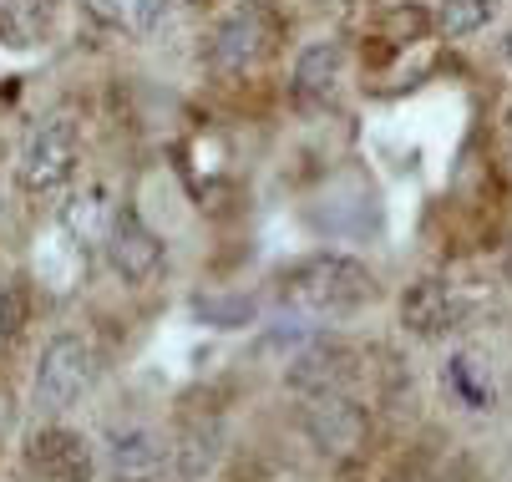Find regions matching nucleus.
Returning <instances> with one entry per match:
<instances>
[{"label": "nucleus", "mask_w": 512, "mask_h": 482, "mask_svg": "<svg viewBox=\"0 0 512 482\" xmlns=\"http://www.w3.org/2000/svg\"><path fill=\"white\" fill-rule=\"evenodd\" d=\"M507 66H512V36H507Z\"/></svg>", "instance_id": "20"}, {"label": "nucleus", "mask_w": 512, "mask_h": 482, "mask_svg": "<svg viewBox=\"0 0 512 482\" xmlns=\"http://www.w3.org/2000/svg\"><path fill=\"white\" fill-rule=\"evenodd\" d=\"M193 310H198V315H203V320H213V325H224V330H229V325H249V320H254V310H259V305H254V300H244V295H239V300H198V305H193Z\"/></svg>", "instance_id": "19"}, {"label": "nucleus", "mask_w": 512, "mask_h": 482, "mask_svg": "<svg viewBox=\"0 0 512 482\" xmlns=\"http://www.w3.org/2000/svg\"><path fill=\"white\" fill-rule=\"evenodd\" d=\"M82 11L112 36L158 41L178 21V0H82Z\"/></svg>", "instance_id": "11"}, {"label": "nucleus", "mask_w": 512, "mask_h": 482, "mask_svg": "<svg viewBox=\"0 0 512 482\" xmlns=\"http://www.w3.org/2000/svg\"><path fill=\"white\" fill-rule=\"evenodd\" d=\"M472 310H477L472 295L452 280H421L401 295V325L421 340H442L452 330H467Z\"/></svg>", "instance_id": "6"}, {"label": "nucleus", "mask_w": 512, "mask_h": 482, "mask_svg": "<svg viewBox=\"0 0 512 482\" xmlns=\"http://www.w3.org/2000/svg\"><path fill=\"white\" fill-rule=\"evenodd\" d=\"M97 381V351L87 335H56L51 346L41 351V366H36V386H31V401L41 417H61L71 411Z\"/></svg>", "instance_id": "4"}, {"label": "nucleus", "mask_w": 512, "mask_h": 482, "mask_svg": "<svg viewBox=\"0 0 512 482\" xmlns=\"http://www.w3.org/2000/svg\"><path fill=\"white\" fill-rule=\"evenodd\" d=\"M77 158H82L77 117L51 112L26 132V143L16 153V183L26 193H56V188H66L71 173H77Z\"/></svg>", "instance_id": "3"}, {"label": "nucleus", "mask_w": 512, "mask_h": 482, "mask_svg": "<svg viewBox=\"0 0 512 482\" xmlns=\"http://www.w3.org/2000/svg\"><path fill=\"white\" fill-rule=\"evenodd\" d=\"M41 31V0H0V46H31Z\"/></svg>", "instance_id": "16"}, {"label": "nucleus", "mask_w": 512, "mask_h": 482, "mask_svg": "<svg viewBox=\"0 0 512 482\" xmlns=\"http://www.w3.org/2000/svg\"><path fill=\"white\" fill-rule=\"evenodd\" d=\"M447 386H452V396H457L467 411H492V406H497L492 361L477 356V351H457V356L447 361Z\"/></svg>", "instance_id": "14"}, {"label": "nucleus", "mask_w": 512, "mask_h": 482, "mask_svg": "<svg viewBox=\"0 0 512 482\" xmlns=\"http://www.w3.org/2000/svg\"><path fill=\"white\" fill-rule=\"evenodd\" d=\"M284 41V16L269 0H244L208 36V66L218 77H249L279 51Z\"/></svg>", "instance_id": "2"}, {"label": "nucleus", "mask_w": 512, "mask_h": 482, "mask_svg": "<svg viewBox=\"0 0 512 482\" xmlns=\"http://www.w3.org/2000/svg\"><path fill=\"white\" fill-rule=\"evenodd\" d=\"M26 325H31V290L21 280H6L0 285V356L26 335Z\"/></svg>", "instance_id": "15"}, {"label": "nucleus", "mask_w": 512, "mask_h": 482, "mask_svg": "<svg viewBox=\"0 0 512 482\" xmlns=\"http://www.w3.org/2000/svg\"><path fill=\"white\" fill-rule=\"evenodd\" d=\"M26 462H31V472H41V482H92L97 477L92 442L71 427H56V422L31 437Z\"/></svg>", "instance_id": "9"}, {"label": "nucleus", "mask_w": 512, "mask_h": 482, "mask_svg": "<svg viewBox=\"0 0 512 482\" xmlns=\"http://www.w3.org/2000/svg\"><path fill=\"white\" fill-rule=\"evenodd\" d=\"M300 427L330 462H355L365 452V442H371V417H365V406L350 391L310 396L305 411H300Z\"/></svg>", "instance_id": "5"}, {"label": "nucleus", "mask_w": 512, "mask_h": 482, "mask_svg": "<svg viewBox=\"0 0 512 482\" xmlns=\"http://www.w3.org/2000/svg\"><path fill=\"white\" fill-rule=\"evenodd\" d=\"M229 447V427H224V411H188L183 417V432H178V447H173V472L178 482H208L218 457Z\"/></svg>", "instance_id": "10"}, {"label": "nucleus", "mask_w": 512, "mask_h": 482, "mask_svg": "<svg viewBox=\"0 0 512 482\" xmlns=\"http://www.w3.org/2000/svg\"><path fill=\"white\" fill-rule=\"evenodd\" d=\"M168 467V447L153 427H112L107 432V472L117 482H158Z\"/></svg>", "instance_id": "12"}, {"label": "nucleus", "mask_w": 512, "mask_h": 482, "mask_svg": "<svg viewBox=\"0 0 512 482\" xmlns=\"http://www.w3.org/2000/svg\"><path fill=\"white\" fill-rule=\"evenodd\" d=\"M431 26H436V21H431L421 6H396V11L386 16V26H381V41H396V46H401V41H421Z\"/></svg>", "instance_id": "18"}, {"label": "nucleus", "mask_w": 512, "mask_h": 482, "mask_svg": "<svg viewBox=\"0 0 512 482\" xmlns=\"http://www.w3.org/2000/svg\"><path fill=\"white\" fill-rule=\"evenodd\" d=\"M507 280H512V254H507Z\"/></svg>", "instance_id": "21"}, {"label": "nucleus", "mask_w": 512, "mask_h": 482, "mask_svg": "<svg viewBox=\"0 0 512 482\" xmlns=\"http://www.w3.org/2000/svg\"><path fill=\"white\" fill-rule=\"evenodd\" d=\"M107 264L122 285H148L153 274L163 269V239L142 224L137 209H112L107 219Z\"/></svg>", "instance_id": "8"}, {"label": "nucleus", "mask_w": 512, "mask_h": 482, "mask_svg": "<svg viewBox=\"0 0 512 482\" xmlns=\"http://www.w3.org/2000/svg\"><path fill=\"white\" fill-rule=\"evenodd\" d=\"M340 77H345V46L340 41H315L300 51L295 72H289V97L305 112H320L335 92H340Z\"/></svg>", "instance_id": "13"}, {"label": "nucleus", "mask_w": 512, "mask_h": 482, "mask_svg": "<svg viewBox=\"0 0 512 482\" xmlns=\"http://www.w3.org/2000/svg\"><path fill=\"white\" fill-rule=\"evenodd\" d=\"M279 300L310 320H345L376 300V274L350 254H310L279 269Z\"/></svg>", "instance_id": "1"}, {"label": "nucleus", "mask_w": 512, "mask_h": 482, "mask_svg": "<svg viewBox=\"0 0 512 482\" xmlns=\"http://www.w3.org/2000/svg\"><path fill=\"white\" fill-rule=\"evenodd\" d=\"M355 376H360V356L345 346V340H310V346L289 361L284 386L295 391L300 401H310V396H340V391H350Z\"/></svg>", "instance_id": "7"}, {"label": "nucleus", "mask_w": 512, "mask_h": 482, "mask_svg": "<svg viewBox=\"0 0 512 482\" xmlns=\"http://www.w3.org/2000/svg\"><path fill=\"white\" fill-rule=\"evenodd\" d=\"M487 16H492V0H442L431 21L442 36H472L487 26Z\"/></svg>", "instance_id": "17"}]
</instances>
